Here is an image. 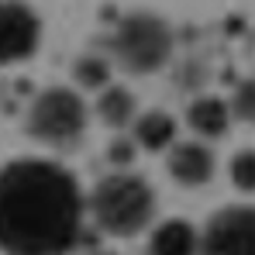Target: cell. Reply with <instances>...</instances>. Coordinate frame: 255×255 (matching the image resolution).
<instances>
[{
	"instance_id": "cell-6",
	"label": "cell",
	"mask_w": 255,
	"mask_h": 255,
	"mask_svg": "<svg viewBox=\"0 0 255 255\" xmlns=\"http://www.w3.org/2000/svg\"><path fill=\"white\" fill-rule=\"evenodd\" d=\"M42 38L38 14L21 0H0V66L28 59Z\"/></svg>"
},
{
	"instance_id": "cell-12",
	"label": "cell",
	"mask_w": 255,
	"mask_h": 255,
	"mask_svg": "<svg viewBox=\"0 0 255 255\" xmlns=\"http://www.w3.org/2000/svg\"><path fill=\"white\" fill-rule=\"evenodd\" d=\"M107 76H111V69H107V62H104V59L86 55V59H80V62H76V80H80L86 90L104 86V83H107Z\"/></svg>"
},
{
	"instance_id": "cell-8",
	"label": "cell",
	"mask_w": 255,
	"mask_h": 255,
	"mask_svg": "<svg viewBox=\"0 0 255 255\" xmlns=\"http://www.w3.org/2000/svg\"><path fill=\"white\" fill-rule=\"evenodd\" d=\"M186 121H190V128L197 134H204V138H221L228 131V125H231V107L221 97H200L190 107Z\"/></svg>"
},
{
	"instance_id": "cell-1",
	"label": "cell",
	"mask_w": 255,
	"mask_h": 255,
	"mask_svg": "<svg viewBox=\"0 0 255 255\" xmlns=\"http://www.w3.org/2000/svg\"><path fill=\"white\" fill-rule=\"evenodd\" d=\"M83 221L76 176L45 159L0 169V249L10 255H62Z\"/></svg>"
},
{
	"instance_id": "cell-9",
	"label": "cell",
	"mask_w": 255,
	"mask_h": 255,
	"mask_svg": "<svg viewBox=\"0 0 255 255\" xmlns=\"http://www.w3.org/2000/svg\"><path fill=\"white\" fill-rule=\"evenodd\" d=\"M134 138L148 152H166V148H172V141H176V121H172L169 114H162V111H152V114L138 118Z\"/></svg>"
},
{
	"instance_id": "cell-13",
	"label": "cell",
	"mask_w": 255,
	"mask_h": 255,
	"mask_svg": "<svg viewBox=\"0 0 255 255\" xmlns=\"http://www.w3.org/2000/svg\"><path fill=\"white\" fill-rule=\"evenodd\" d=\"M231 179H235L238 190H245V193L252 190V152H249V148L235 155V162H231Z\"/></svg>"
},
{
	"instance_id": "cell-11",
	"label": "cell",
	"mask_w": 255,
	"mask_h": 255,
	"mask_svg": "<svg viewBox=\"0 0 255 255\" xmlns=\"http://www.w3.org/2000/svg\"><path fill=\"white\" fill-rule=\"evenodd\" d=\"M97 111L111 128H121L134 118V97L128 90H121V86H107L104 97L97 100Z\"/></svg>"
},
{
	"instance_id": "cell-2",
	"label": "cell",
	"mask_w": 255,
	"mask_h": 255,
	"mask_svg": "<svg viewBox=\"0 0 255 255\" xmlns=\"http://www.w3.org/2000/svg\"><path fill=\"white\" fill-rule=\"evenodd\" d=\"M90 211L97 217V224L111 235H134L148 224V217L155 211V197L148 190V183L141 176L118 172L107 176L93 197H90Z\"/></svg>"
},
{
	"instance_id": "cell-4",
	"label": "cell",
	"mask_w": 255,
	"mask_h": 255,
	"mask_svg": "<svg viewBox=\"0 0 255 255\" xmlns=\"http://www.w3.org/2000/svg\"><path fill=\"white\" fill-rule=\"evenodd\" d=\"M86 125V104L66 86H52L28 111V134L42 141H73Z\"/></svg>"
},
{
	"instance_id": "cell-7",
	"label": "cell",
	"mask_w": 255,
	"mask_h": 255,
	"mask_svg": "<svg viewBox=\"0 0 255 255\" xmlns=\"http://www.w3.org/2000/svg\"><path fill=\"white\" fill-rule=\"evenodd\" d=\"M169 172L183 186H204L214 176V152L200 141H183L169 148Z\"/></svg>"
},
{
	"instance_id": "cell-3",
	"label": "cell",
	"mask_w": 255,
	"mask_h": 255,
	"mask_svg": "<svg viewBox=\"0 0 255 255\" xmlns=\"http://www.w3.org/2000/svg\"><path fill=\"white\" fill-rule=\"evenodd\" d=\"M111 48H114V59L128 73H134V76L155 73L172 55V28L155 14L134 10L118 24V31L111 38Z\"/></svg>"
},
{
	"instance_id": "cell-15",
	"label": "cell",
	"mask_w": 255,
	"mask_h": 255,
	"mask_svg": "<svg viewBox=\"0 0 255 255\" xmlns=\"http://www.w3.org/2000/svg\"><path fill=\"white\" fill-rule=\"evenodd\" d=\"M238 104H242V118H249V114H252V111H249V104H252V86H242Z\"/></svg>"
},
{
	"instance_id": "cell-5",
	"label": "cell",
	"mask_w": 255,
	"mask_h": 255,
	"mask_svg": "<svg viewBox=\"0 0 255 255\" xmlns=\"http://www.w3.org/2000/svg\"><path fill=\"white\" fill-rule=\"evenodd\" d=\"M255 217L252 207H224L214 214L204 235L197 238L200 255H255Z\"/></svg>"
},
{
	"instance_id": "cell-14",
	"label": "cell",
	"mask_w": 255,
	"mask_h": 255,
	"mask_svg": "<svg viewBox=\"0 0 255 255\" xmlns=\"http://www.w3.org/2000/svg\"><path fill=\"white\" fill-rule=\"evenodd\" d=\"M111 159H114V162H131V145H128V141L114 145V148H111Z\"/></svg>"
},
{
	"instance_id": "cell-10",
	"label": "cell",
	"mask_w": 255,
	"mask_h": 255,
	"mask_svg": "<svg viewBox=\"0 0 255 255\" xmlns=\"http://www.w3.org/2000/svg\"><path fill=\"white\" fill-rule=\"evenodd\" d=\"M152 255H197V231L186 221H166L152 235Z\"/></svg>"
}]
</instances>
